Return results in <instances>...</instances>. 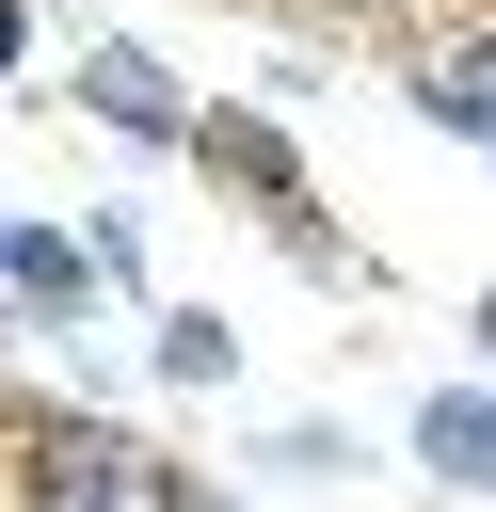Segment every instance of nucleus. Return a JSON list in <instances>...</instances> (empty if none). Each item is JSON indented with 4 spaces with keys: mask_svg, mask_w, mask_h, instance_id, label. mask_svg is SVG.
Returning a JSON list of instances; mask_svg holds the SVG:
<instances>
[{
    "mask_svg": "<svg viewBox=\"0 0 496 512\" xmlns=\"http://www.w3.org/2000/svg\"><path fill=\"white\" fill-rule=\"evenodd\" d=\"M16 496H32V512H208L144 432H112V416H80V400H32V416H16Z\"/></svg>",
    "mask_w": 496,
    "mask_h": 512,
    "instance_id": "1",
    "label": "nucleus"
},
{
    "mask_svg": "<svg viewBox=\"0 0 496 512\" xmlns=\"http://www.w3.org/2000/svg\"><path fill=\"white\" fill-rule=\"evenodd\" d=\"M80 112H96L112 144H144V160H176V144H208V112L176 96V64H160V48H96V64H80Z\"/></svg>",
    "mask_w": 496,
    "mask_h": 512,
    "instance_id": "2",
    "label": "nucleus"
},
{
    "mask_svg": "<svg viewBox=\"0 0 496 512\" xmlns=\"http://www.w3.org/2000/svg\"><path fill=\"white\" fill-rule=\"evenodd\" d=\"M0 272H16V304H32V320H48V336H64V320H80V304H96V288H112V272H96V240H80V224H0Z\"/></svg>",
    "mask_w": 496,
    "mask_h": 512,
    "instance_id": "3",
    "label": "nucleus"
},
{
    "mask_svg": "<svg viewBox=\"0 0 496 512\" xmlns=\"http://www.w3.org/2000/svg\"><path fill=\"white\" fill-rule=\"evenodd\" d=\"M416 480L496 496V384H432V400H416Z\"/></svg>",
    "mask_w": 496,
    "mask_h": 512,
    "instance_id": "4",
    "label": "nucleus"
},
{
    "mask_svg": "<svg viewBox=\"0 0 496 512\" xmlns=\"http://www.w3.org/2000/svg\"><path fill=\"white\" fill-rule=\"evenodd\" d=\"M160 384H240V320H208V304H160Z\"/></svg>",
    "mask_w": 496,
    "mask_h": 512,
    "instance_id": "5",
    "label": "nucleus"
},
{
    "mask_svg": "<svg viewBox=\"0 0 496 512\" xmlns=\"http://www.w3.org/2000/svg\"><path fill=\"white\" fill-rule=\"evenodd\" d=\"M416 112H432V128H464V144H496V32H480L464 64H432V80H416Z\"/></svg>",
    "mask_w": 496,
    "mask_h": 512,
    "instance_id": "6",
    "label": "nucleus"
},
{
    "mask_svg": "<svg viewBox=\"0 0 496 512\" xmlns=\"http://www.w3.org/2000/svg\"><path fill=\"white\" fill-rule=\"evenodd\" d=\"M336 464H352L336 416H288V432H272V480H336Z\"/></svg>",
    "mask_w": 496,
    "mask_h": 512,
    "instance_id": "7",
    "label": "nucleus"
},
{
    "mask_svg": "<svg viewBox=\"0 0 496 512\" xmlns=\"http://www.w3.org/2000/svg\"><path fill=\"white\" fill-rule=\"evenodd\" d=\"M480 352H496V288H480Z\"/></svg>",
    "mask_w": 496,
    "mask_h": 512,
    "instance_id": "8",
    "label": "nucleus"
}]
</instances>
